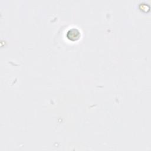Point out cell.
Returning a JSON list of instances; mask_svg holds the SVG:
<instances>
[{
	"label": "cell",
	"mask_w": 151,
	"mask_h": 151,
	"mask_svg": "<svg viewBox=\"0 0 151 151\" xmlns=\"http://www.w3.org/2000/svg\"><path fill=\"white\" fill-rule=\"evenodd\" d=\"M79 36H80V32L75 28L70 29L69 31H68L67 34V38L73 41L78 38Z\"/></svg>",
	"instance_id": "obj_1"
}]
</instances>
